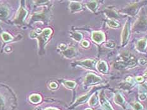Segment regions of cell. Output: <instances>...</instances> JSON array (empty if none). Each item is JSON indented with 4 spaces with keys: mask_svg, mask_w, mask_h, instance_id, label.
Returning <instances> with one entry per match:
<instances>
[{
    "mask_svg": "<svg viewBox=\"0 0 147 110\" xmlns=\"http://www.w3.org/2000/svg\"><path fill=\"white\" fill-rule=\"evenodd\" d=\"M105 45H106V47H109V48H111V49L113 48L115 46V43L113 42H111V41H109L108 43H106Z\"/></svg>",
    "mask_w": 147,
    "mask_h": 110,
    "instance_id": "d6986e66",
    "label": "cell"
},
{
    "mask_svg": "<svg viewBox=\"0 0 147 110\" xmlns=\"http://www.w3.org/2000/svg\"><path fill=\"white\" fill-rule=\"evenodd\" d=\"M137 11H138V4H133L125 9V13H129L130 15H135Z\"/></svg>",
    "mask_w": 147,
    "mask_h": 110,
    "instance_id": "ba28073f",
    "label": "cell"
},
{
    "mask_svg": "<svg viewBox=\"0 0 147 110\" xmlns=\"http://www.w3.org/2000/svg\"><path fill=\"white\" fill-rule=\"evenodd\" d=\"M145 76H146V78H147V72H146V74H145Z\"/></svg>",
    "mask_w": 147,
    "mask_h": 110,
    "instance_id": "4316f807",
    "label": "cell"
},
{
    "mask_svg": "<svg viewBox=\"0 0 147 110\" xmlns=\"http://www.w3.org/2000/svg\"><path fill=\"white\" fill-rule=\"evenodd\" d=\"M65 85L69 88H73L75 87L76 83L73 81H66L65 82Z\"/></svg>",
    "mask_w": 147,
    "mask_h": 110,
    "instance_id": "e0dca14e",
    "label": "cell"
},
{
    "mask_svg": "<svg viewBox=\"0 0 147 110\" xmlns=\"http://www.w3.org/2000/svg\"><path fill=\"white\" fill-rule=\"evenodd\" d=\"M86 110H92V109H90V108H89V109H86Z\"/></svg>",
    "mask_w": 147,
    "mask_h": 110,
    "instance_id": "d4e9b609",
    "label": "cell"
},
{
    "mask_svg": "<svg viewBox=\"0 0 147 110\" xmlns=\"http://www.w3.org/2000/svg\"><path fill=\"white\" fill-rule=\"evenodd\" d=\"M107 23H108V25L109 27L113 28H119L120 26L119 23L118 22H116V21H115L114 20H109L108 22H107Z\"/></svg>",
    "mask_w": 147,
    "mask_h": 110,
    "instance_id": "8fae6325",
    "label": "cell"
},
{
    "mask_svg": "<svg viewBox=\"0 0 147 110\" xmlns=\"http://www.w3.org/2000/svg\"><path fill=\"white\" fill-rule=\"evenodd\" d=\"M51 87L53 89L56 88L57 87V84H56L55 82H52L51 84Z\"/></svg>",
    "mask_w": 147,
    "mask_h": 110,
    "instance_id": "44dd1931",
    "label": "cell"
},
{
    "mask_svg": "<svg viewBox=\"0 0 147 110\" xmlns=\"http://www.w3.org/2000/svg\"><path fill=\"white\" fill-rule=\"evenodd\" d=\"M147 26V19L145 18L144 16H142L141 18H140L139 20L137 23V28L140 29H145Z\"/></svg>",
    "mask_w": 147,
    "mask_h": 110,
    "instance_id": "30bf717a",
    "label": "cell"
},
{
    "mask_svg": "<svg viewBox=\"0 0 147 110\" xmlns=\"http://www.w3.org/2000/svg\"><path fill=\"white\" fill-rule=\"evenodd\" d=\"M129 22H126V24L123 28V30L121 35V44L123 46H125L126 44H128L129 36H130V28H129Z\"/></svg>",
    "mask_w": 147,
    "mask_h": 110,
    "instance_id": "6da1fadb",
    "label": "cell"
},
{
    "mask_svg": "<svg viewBox=\"0 0 147 110\" xmlns=\"http://www.w3.org/2000/svg\"><path fill=\"white\" fill-rule=\"evenodd\" d=\"M135 110H142L143 109V106L138 102H136L133 105Z\"/></svg>",
    "mask_w": 147,
    "mask_h": 110,
    "instance_id": "2e32d148",
    "label": "cell"
},
{
    "mask_svg": "<svg viewBox=\"0 0 147 110\" xmlns=\"http://www.w3.org/2000/svg\"><path fill=\"white\" fill-rule=\"evenodd\" d=\"M89 9H91V11H94L96 9L97 6H98V3H97L96 1H91L90 2L89 4L87 5Z\"/></svg>",
    "mask_w": 147,
    "mask_h": 110,
    "instance_id": "5bb4252c",
    "label": "cell"
},
{
    "mask_svg": "<svg viewBox=\"0 0 147 110\" xmlns=\"http://www.w3.org/2000/svg\"><path fill=\"white\" fill-rule=\"evenodd\" d=\"M89 42H87V41H83V42H82V45L84 46V47H88L89 46Z\"/></svg>",
    "mask_w": 147,
    "mask_h": 110,
    "instance_id": "7402d4cb",
    "label": "cell"
},
{
    "mask_svg": "<svg viewBox=\"0 0 147 110\" xmlns=\"http://www.w3.org/2000/svg\"><path fill=\"white\" fill-rule=\"evenodd\" d=\"M74 54H75V51L73 48H70L69 49H67L66 51L64 52V53H63L64 55L67 57H70L74 56Z\"/></svg>",
    "mask_w": 147,
    "mask_h": 110,
    "instance_id": "4fadbf2b",
    "label": "cell"
},
{
    "mask_svg": "<svg viewBox=\"0 0 147 110\" xmlns=\"http://www.w3.org/2000/svg\"><path fill=\"white\" fill-rule=\"evenodd\" d=\"M136 80L138 82H142V81H143V78L142 77H141V76H139V77L136 78Z\"/></svg>",
    "mask_w": 147,
    "mask_h": 110,
    "instance_id": "603a6c76",
    "label": "cell"
},
{
    "mask_svg": "<svg viewBox=\"0 0 147 110\" xmlns=\"http://www.w3.org/2000/svg\"><path fill=\"white\" fill-rule=\"evenodd\" d=\"M98 103V100L97 96L94 94L92 96V98H91L89 101V105L91 106H96Z\"/></svg>",
    "mask_w": 147,
    "mask_h": 110,
    "instance_id": "9a60e30c",
    "label": "cell"
},
{
    "mask_svg": "<svg viewBox=\"0 0 147 110\" xmlns=\"http://www.w3.org/2000/svg\"><path fill=\"white\" fill-rule=\"evenodd\" d=\"M145 98H146V96L144 94H142V95H140V99H142V100L145 99Z\"/></svg>",
    "mask_w": 147,
    "mask_h": 110,
    "instance_id": "cb8c5ba5",
    "label": "cell"
},
{
    "mask_svg": "<svg viewBox=\"0 0 147 110\" xmlns=\"http://www.w3.org/2000/svg\"><path fill=\"white\" fill-rule=\"evenodd\" d=\"M96 62L94 61V60H86V61L80 62V64H81V65L85 67L86 68L93 69L96 64Z\"/></svg>",
    "mask_w": 147,
    "mask_h": 110,
    "instance_id": "52a82bcc",
    "label": "cell"
},
{
    "mask_svg": "<svg viewBox=\"0 0 147 110\" xmlns=\"http://www.w3.org/2000/svg\"><path fill=\"white\" fill-rule=\"evenodd\" d=\"M114 101L116 104L121 106L123 107H124L125 106V100L121 94H116L114 98Z\"/></svg>",
    "mask_w": 147,
    "mask_h": 110,
    "instance_id": "9c48e42d",
    "label": "cell"
},
{
    "mask_svg": "<svg viewBox=\"0 0 147 110\" xmlns=\"http://www.w3.org/2000/svg\"><path fill=\"white\" fill-rule=\"evenodd\" d=\"M98 71L102 73V74H106L108 71V67L106 62L105 61H99L96 66Z\"/></svg>",
    "mask_w": 147,
    "mask_h": 110,
    "instance_id": "5b68a950",
    "label": "cell"
},
{
    "mask_svg": "<svg viewBox=\"0 0 147 110\" xmlns=\"http://www.w3.org/2000/svg\"><path fill=\"white\" fill-rule=\"evenodd\" d=\"M73 38L75 39V40L79 41L81 40V39L82 38V35L81 34H80V33H75L73 35Z\"/></svg>",
    "mask_w": 147,
    "mask_h": 110,
    "instance_id": "ac0fdd59",
    "label": "cell"
},
{
    "mask_svg": "<svg viewBox=\"0 0 147 110\" xmlns=\"http://www.w3.org/2000/svg\"><path fill=\"white\" fill-rule=\"evenodd\" d=\"M92 40L98 44H101L105 41V36L104 33L101 32H93L92 35Z\"/></svg>",
    "mask_w": 147,
    "mask_h": 110,
    "instance_id": "3957f363",
    "label": "cell"
},
{
    "mask_svg": "<svg viewBox=\"0 0 147 110\" xmlns=\"http://www.w3.org/2000/svg\"><path fill=\"white\" fill-rule=\"evenodd\" d=\"M49 110H57V109H49Z\"/></svg>",
    "mask_w": 147,
    "mask_h": 110,
    "instance_id": "484cf974",
    "label": "cell"
},
{
    "mask_svg": "<svg viewBox=\"0 0 147 110\" xmlns=\"http://www.w3.org/2000/svg\"><path fill=\"white\" fill-rule=\"evenodd\" d=\"M9 37H10V36L8 34H6V33H4V34L3 35V39H4V40H5V41L9 40Z\"/></svg>",
    "mask_w": 147,
    "mask_h": 110,
    "instance_id": "ffe728a7",
    "label": "cell"
},
{
    "mask_svg": "<svg viewBox=\"0 0 147 110\" xmlns=\"http://www.w3.org/2000/svg\"><path fill=\"white\" fill-rule=\"evenodd\" d=\"M100 101L105 110H113L112 106L110 105L109 101L107 100L104 95H100Z\"/></svg>",
    "mask_w": 147,
    "mask_h": 110,
    "instance_id": "8992f818",
    "label": "cell"
},
{
    "mask_svg": "<svg viewBox=\"0 0 147 110\" xmlns=\"http://www.w3.org/2000/svg\"><path fill=\"white\" fill-rule=\"evenodd\" d=\"M147 47V39L143 38L136 44V49L140 52H145Z\"/></svg>",
    "mask_w": 147,
    "mask_h": 110,
    "instance_id": "277c9868",
    "label": "cell"
},
{
    "mask_svg": "<svg viewBox=\"0 0 147 110\" xmlns=\"http://www.w3.org/2000/svg\"><path fill=\"white\" fill-rule=\"evenodd\" d=\"M102 81V79L99 76H96L95 74H90L87 76L85 79L84 83L86 85H94L99 84Z\"/></svg>",
    "mask_w": 147,
    "mask_h": 110,
    "instance_id": "7a4b0ae2",
    "label": "cell"
},
{
    "mask_svg": "<svg viewBox=\"0 0 147 110\" xmlns=\"http://www.w3.org/2000/svg\"><path fill=\"white\" fill-rule=\"evenodd\" d=\"M81 8V6L78 3H72L71 5V9L72 11H79Z\"/></svg>",
    "mask_w": 147,
    "mask_h": 110,
    "instance_id": "7c38bea8",
    "label": "cell"
}]
</instances>
